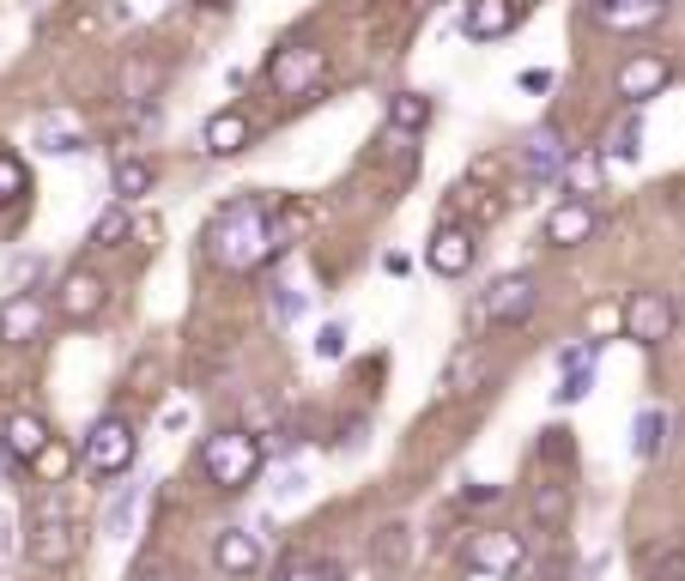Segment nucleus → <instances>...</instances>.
<instances>
[{
  "instance_id": "nucleus-41",
  "label": "nucleus",
  "mask_w": 685,
  "mask_h": 581,
  "mask_svg": "<svg viewBox=\"0 0 685 581\" xmlns=\"http://www.w3.org/2000/svg\"><path fill=\"white\" fill-rule=\"evenodd\" d=\"M498 485H462V503H498Z\"/></svg>"
},
{
  "instance_id": "nucleus-25",
  "label": "nucleus",
  "mask_w": 685,
  "mask_h": 581,
  "mask_svg": "<svg viewBox=\"0 0 685 581\" xmlns=\"http://www.w3.org/2000/svg\"><path fill=\"white\" fill-rule=\"evenodd\" d=\"M37 146H43V152H55V158H61V152H80V146H85V128H80L73 116H43V121H37Z\"/></svg>"
},
{
  "instance_id": "nucleus-35",
  "label": "nucleus",
  "mask_w": 685,
  "mask_h": 581,
  "mask_svg": "<svg viewBox=\"0 0 685 581\" xmlns=\"http://www.w3.org/2000/svg\"><path fill=\"white\" fill-rule=\"evenodd\" d=\"M303 491H310V473H303V466H286V473L274 478V497H279V503H298Z\"/></svg>"
},
{
  "instance_id": "nucleus-7",
  "label": "nucleus",
  "mask_w": 685,
  "mask_h": 581,
  "mask_svg": "<svg viewBox=\"0 0 685 581\" xmlns=\"http://www.w3.org/2000/svg\"><path fill=\"white\" fill-rule=\"evenodd\" d=\"M667 79H673V61H667V55L637 49V55H625V61H619V73H613V91H619L631 109H643L649 97H661V91H667Z\"/></svg>"
},
{
  "instance_id": "nucleus-42",
  "label": "nucleus",
  "mask_w": 685,
  "mask_h": 581,
  "mask_svg": "<svg viewBox=\"0 0 685 581\" xmlns=\"http://www.w3.org/2000/svg\"><path fill=\"white\" fill-rule=\"evenodd\" d=\"M159 425H164V430H171V437H176V430L188 425V406H183V400H176V406H164V412H159Z\"/></svg>"
},
{
  "instance_id": "nucleus-15",
  "label": "nucleus",
  "mask_w": 685,
  "mask_h": 581,
  "mask_svg": "<svg viewBox=\"0 0 685 581\" xmlns=\"http://www.w3.org/2000/svg\"><path fill=\"white\" fill-rule=\"evenodd\" d=\"M594 224H601V219H594L589 200H565V207L546 212V243H553V248H577V243H589V236H594Z\"/></svg>"
},
{
  "instance_id": "nucleus-11",
  "label": "nucleus",
  "mask_w": 685,
  "mask_h": 581,
  "mask_svg": "<svg viewBox=\"0 0 685 581\" xmlns=\"http://www.w3.org/2000/svg\"><path fill=\"white\" fill-rule=\"evenodd\" d=\"M474 231H462V224H437V236L425 243V267L437 272V279H462L467 267H474Z\"/></svg>"
},
{
  "instance_id": "nucleus-33",
  "label": "nucleus",
  "mask_w": 685,
  "mask_h": 581,
  "mask_svg": "<svg viewBox=\"0 0 685 581\" xmlns=\"http://www.w3.org/2000/svg\"><path fill=\"white\" fill-rule=\"evenodd\" d=\"M31 188V176H25V164H19L13 152H0V207H7V200H19V194Z\"/></svg>"
},
{
  "instance_id": "nucleus-4",
  "label": "nucleus",
  "mask_w": 685,
  "mask_h": 581,
  "mask_svg": "<svg viewBox=\"0 0 685 581\" xmlns=\"http://www.w3.org/2000/svg\"><path fill=\"white\" fill-rule=\"evenodd\" d=\"M133 454H140V437H133V425L109 412V418H97V425H92V437H85L80 461H85V473H92V478H116V473H128V466H133Z\"/></svg>"
},
{
  "instance_id": "nucleus-31",
  "label": "nucleus",
  "mask_w": 685,
  "mask_h": 581,
  "mask_svg": "<svg viewBox=\"0 0 685 581\" xmlns=\"http://www.w3.org/2000/svg\"><path fill=\"white\" fill-rule=\"evenodd\" d=\"M479 375H486L479 351H455V358H449V375H443V387H449V394H467V387H474Z\"/></svg>"
},
{
  "instance_id": "nucleus-26",
  "label": "nucleus",
  "mask_w": 685,
  "mask_h": 581,
  "mask_svg": "<svg viewBox=\"0 0 685 581\" xmlns=\"http://www.w3.org/2000/svg\"><path fill=\"white\" fill-rule=\"evenodd\" d=\"M643 576L649 581H685V545L680 539L649 545V551H643Z\"/></svg>"
},
{
  "instance_id": "nucleus-36",
  "label": "nucleus",
  "mask_w": 685,
  "mask_h": 581,
  "mask_svg": "<svg viewBox=\"0 0 685 581\" xmlns=\"http://www.w3.org/2000/svg\"><path fill=\"white\" fill-rule=\"evenodd\" d=\"M589 387H594V370H570L565 382H558V406H577V400H589Z\"/></svg>"
},
{
  "instance_id": "nucleus-8",
  "label": "nucleus",
  "mask_w": 685,
  "mask_h": 581,
  "mask_svg": "<svg viewBox=\"0 0 685 581\" xmlns=\"http://www.w3.org/2000/svg\"><path fill=\"white\" fill-rule=\"evenodd\" d=\"M565 140H558V128L546 121V128H534L522 140V188H534V194H546V188H558V170H565Z\"/></svg>"
},
{
  "instance_id": "nucleus-43",
  "label": "nucleus",
  "mask_w": 685,
  "mask_h": 581,
  "mask_svg": "<svg viewBox=\"0 0 685 581\" xmlns=\"http://www.w3.org/2000/svg\"><path fill=\"white\" fill-rule=\"evenodd\" d=\"M133 581H183V576H176V569H164V563H146Z\"/></svg>"
},
{
  "instance_id": "nucleus-34",
  "label": "nucleus",
  "mask_w": 685,
  "mask_h": 581,
  "mask_svg": "<svg viewBox=\"0 0 685 581\" xmlns=\"http://www.w3.org/2000/svg\"><path fill=\"white\" fill-rule=\"evenodd\" d=\"M279 581H340V563H328V557H310V563H291Z\"/></svg>"
},
{
  "instance_id": "nucleus-45",
  "label": "nucleus",
  "mask_w": 685,
  "mask_h": 581,
  "mask_svg": "<svg viewBox=\"0 0 685 581\" xmlns=\"http://www.w3.org/2000/svg\"><path fill=\"white\" fill-rule=\"evenodd\" d=\"M200 7H224V0H200Z\"/></svg>"
},
{
  "instance_id": "nucleus-18",
  "label": "nucleus",
  "mask_w": 685,
  "mask_h": 581,
  "mask_svg": "<svg viewBox=\"0 0 685 581\" xmlns=\"http://www.w3.org/2000/svg\"><path fill=\"white\" fill-rule=\"evenodd\" d=\"M0 449L31 466L43 449H49V425H43L37 412H13V418H7V430H0Z\"/></svg>"
},
{
  "instance_id": "nucleus-28",
  "label": "nucleus",
  "mask_w": 685,
  "mask_h": 581,
  "mask_svg": "<svg viewBox=\"0 0 685 581\" xmlns=\"http://www.w3.org/2000/svg\"><path fill=\"white\" fill-rule=\"evenodd\" d=\"M613 334H625V303H613V298L589 303V346H601Z\"/></svg>"
},
{
  "instance_id": "nucleus-30",
  "label": "nucleus",
  "mask_w": 685,
  "mask_h": 581,
  "mask_svg": "<svg viewBox=\"0 0 685 581\" xmlns=\"http://www.w3.org/2000/svg\"><path fill=\"white\" fill-rule=\"evenodd\" d=\"M152 188V164H146V158H121L116 164V194H121V207H128L133 194H146Z\"/></svg>"
},
{
  "instance_id": "nucleus-38",
  "label": "nucleus",
  "mask_w": 685,
  "mask_h": 581,
  "mask_svg": "<svg viewBox=\"0 0 685 581\" xmlns=\"http://www.w3.org/2000/svg\"><path fill=\"white\" fill-rule=\"evenodd\" d=\"M67 461H73V454H67V449H61V442H55V437H49V449L37 454V466H43V473H49V478H61V473H67Z\"/></svg>"
},
{
  "instance_id": "nucleus-5",
  "label": "nucleus",
  "mask_w": 685,
  "mask_h": 581,
  "mask_svg": "<svg viewBox=\"0 0 685 581\" xmlns=\"http://www.w3.org/2000/svg\"><path fill=\"white\" fill-rule=\"evenodd\" d=\"M462 563L474 569V576H503V581H515V576L527 569V539H522V533H503V527L474 533V539L462 545Z\"/></svg>"
},
{
  "instance_id": "nucleus-16",
  "label": "nucleus",
  "mask_w": 685,
  "mask_h": 581,
  "mask_svg": "<svg viewBox=\"0 0 685 581\" xmlns=\"http://www.w3.org/2000/svg\"><path fill=\"white\" fill-rule=\"evenodd\" d=\"M462 31H467L474 43H498V37H510V31H515V0H467Z\"/></svg>"
},
{
  "instance_id": "nucleus-22",
  "label": "nucleus",
  "mask_w": 685,
  "mask_h": 581,
  "mask_svg": "<svg viewBox=\"0 0 685 581\" xmlns=\"http://www.w3.org/2000/svg\"><path fill=\"white\" fill-rule=\"evenodd\" d=\"M407 557H413V527L407 521H388V527L370 539V563L376 569H407Z\"/></svg>"
},
{
  "instance_id": "nucleus-40",
  "label": "nucleus",
  "mask_w": 685,
  "mask_h": 581,
  "mask_svg": "<svg viewBox=\"0 0 685 581\" xmlns=\"http://www.w3.org/2000/svg\"><path fill=\"white\" fill-rule=\"evenodd\" d=\"M541 454H546V461H558V454H565V461H570V430H546Z\"/></svg>"
},
{
  "instance_id": "nucleus-14",
  "label": "nucleus",
  "mask_w": 685,
  "mask_h": 581,
  "mask_svg": "<svg viewBox=\"0 0 685 581\" xmlns=\"http://www.w3.org/2000/svg\"><path fill=\"white\" fill-rule=\"evenodd\" d=\"M212 563H219L224 576H255V569H262V539H255L249 527H224L219 539H212Z\"/></svg>"
},
{
  "instance_id": "nucleus-21",
  "label": "nucleus",
  "mask_w": 685,
  "mask_h": 581,
  "mask_svg": "<svg viewBox=\"0 0 685 581\" xmlns=\"http://www.w3.org/2000/svg\"><path fill=\"white\" fill-rule=\"evenodd\" d=\"M565 521H570V485H565V478H546L541 491H534V527L558 533Z\"/></svg>"
},
{
  "instance_id": "nucleus-17",
  "label": "nucleus",
  "mask_w": 685,
  "mask_h": 581,
  "mask_svg": "<svg viewBox=\"0 0 685 581\" xmlns=\"http://www.w3.org/2000/svg\"><path fill=\"white\" fill-rule=\"evenodd\" d=\"M104 298H109V284L97 279V272H80V267H73V272L61 279V310L73 315V322H92V315L104 310Z\"/></svg>"
},
{
  "instance_id": "nucleus-10",
  "label": "nucleus",
  "mask_w": 685,
  "mask_h": 581,
  "mask_svg": "<svg viewBox=\"0 0 685 581\" xmlns=\"http://www.w3.org/2000/svg\"><path fill=\"white\" fill-rule=\"evenodd\" d=\"M534 298H541L534 279H527V272H510V279H498L486 298H479V322H498V327L527 322V315H534Z\"/></svg>"
},
{
  "instance_id": "nucleus-24",
  "label": "nucleus",
  "mask_w": 685,
  "mask_h": 581,
  "mask_svg": "<svg viewBox=\"0 0 685 581\" xmlns=\"http://www.w3.org/2000/svg\"><path fill=\"white\" fill-rule=\"evenodd\" d=\"M425 121H431V97L425 91H395L388 97V128L395 133H425Z\"/></svg>"
},
{
  "instance_id": "nucleus-19",
  "label": "nucleus",
  "mask_w": 685,
  "mask_h": 581,
  "mask_svg": "<svg viewBox=\"0 0 685 581\" xmlns=\"http://www.w3.org/2000/svg\"><path fill=\"white\" fill-rule=\"evenodd\" d=\"M249 116H243V109H219V116L207 121V128H200V146H207L212 158H231V152H243V146H249Z\"/></svg>"
},
{
  "instance_id": "nucleus-27",
  "label": "nucleus",
  "mask_w": 685,
  "mask_h": 581,
  "mask_svg": "<svg viewBox=\"0 0 685 581\" xmlns=\"http://www.w3.org/2000/svg\"><path fill=\"white\" fill-rule=\"evenodd\" d=\"M133 515H140V485H128V491L109 497V509H104V533H109V539H128V533H133Z\"/></svg>"
},
{
  "instance_id": "nucleus-37",
  "label": "nucleus",
  "mask_w": 685,
  "mask_h": 581,
  "mask_svg": "<svg viewBox=\"0 0 685 581\" xmlns=\"http://www.w3.org/2000/svg\"><path fill=\"white\" fill-rule=\"evenodd\" d=\"M316 358H346V327L340 322H328V327H322V334H316Z\"/></svg>"
},
{
  "instance_id": "nucleus-39",
  "label": "nucleus",
  "mask_w": 685,
  "mask_h": 581,
  "mask_svg": "<svg viewBox=\"0 0 685 581\" xmlns=\"http://www.w3.org/2000/svg\"><path fill=\"white\" fill-rule=\"evenodd\" d=\"M298 310H303V298L291 291V284H279V298H274V322H298Z\"/></svg>"
},
{
  "instance_id": "nucleus-44",
  "label": "nucleus",
  "mask_w": 685,
  "mask_h": 581,
  "mask_svg": "<svg viewBox=\"0 0 685 581\" xmlns=\"http://www.w3.org/2000/svg\"><path fill=\"white\" fill-rule=\"evenodd\" d=\"M522 85H527V91H546V85H553V73H546V67H534V73H522Z\"/></svg>"
},
{
  "instance_id": "nucleus-2",
  "label": "nucleus",
  "mask_w": 685,
  "mask_h": 581,
  "mask_svg": "<svg viewBox=\"0 0 685 581\" xmlns=\"http://www.w3.org/2000/svg\"><path fill=\"white\" fill-rule=\"evenodd\" d=\"M80 551V527H73V509H67V491H43L31 503V521H25V557L43 569H67Z\"/></svg>"
},
{
  "instance_id": "nucleus-3",
  "label": "nucleus",
  "mask_w": 685,
  "mask_h": 581,
  "mask_svg": "<svg viewBox=\"0 0 685 581\" xmlns=\"http://www.w3.org/2000/svg\"><path fill=\"white\" fill-rule=\"evenodd\" d=\"M200 473L219 485V491H249L255 478H262V442H255V430H212L207 442H200Z\"/></svg>"
},
{
  "instance_id": "nucleus-20",
  "label": "nucleus",
  "mask_w": 685,
  "mask_h": 581,
  "mask_svg": "<svg viewBox=\"0 0 685 581\" xmlns=\"http://www.w3.org/2000/svg\"><path fill=\"white\" fill-rule=\"evenodd\" d=\"M601 170H606V158L594 152V146H582V152L565 158V170H558V188H565L570 200H589V194H601Z\"/></svg>"
},
{
  "instance_id": "nucleus-23",
  "label": "nucleus",
  "mask_w": 685,
  "mask_h": 581,
  "mask_svg": "<svg viewBox=\"0 0 685 581\" xmlns=\"http://www.w3.org/2000/svg\"><path fill=\"white\" fill-rule=\"evenodd\" d=\"M667 437H673V418L661 412V406H643V412H637V430H631L637 461H655V454L667 449Z\"/></svg>"
},
{
  "instance_id": "nucleus-12",
  "label": "nucleus",
  "mask_w": 685,
  "mask_h": 581,
  "mask_svg": "<svg viewBox=\"0 0 685 581\" xmlns=\"http://www.w3.org/2000/svg\"><path fill=\"white\" fill-rule=\"evenodd\" d=\"M667 7L673 0H589V13H594V25H606V31H649V25H661L667 19Z\"/></svg>"
},
{
  "instance_id": "nucleus-9",
  "label": "nucleus",
  "mask_w": 685,
  "mask_h": 581,
  "mask_svg": "<svg viewBox=\"0 0 685 581\" xmlns=\"http://www.w3.org/2000/svg\"><path fill=\"white\" fill-rule=\"evenodd\" d=\"M673 322H680V310H673L667 291H637V298L625 303V339H637V346L673 339Z\"/></svg>"
},
{
  "instance_id": "nucleus-13",
  "label": "nucleus",
  "mask_w": 685,
  "mask_h": 581,
  "mask_svg": "<svg viewBox=\"0 0 685 581\" xmlns=\"http://www.w3.org/2000/svg\"><path fill=\"white\" fill-rule=\"evenodd\" d=\"M43 322H49V310H43L37 291H13L0 303V346H31L43 334Z\"/></svg>"
},
{
  "instance_id": "nucleus-32",
  "label": "nucleus",
  "mask_w": 685,
  "mask_h": 581,
  "mask_svg": "<svg viewBox=\"0 0 685 581\" xmlns=\"http://www.w3.org/2000/svg\"><path fill=\"white\" fill-rule=\"evenodd\" d=\"M637 140H643V121H637V109H631V116L619 121V133H613V140H606V152L619 158V164H631V158L643 152V146H637Z\"/></svg>"
},
{
  "instance_id": "nucleus-29",
  "label": "nucleus",
  "mask_w": 685,
  "mask_h": 581,
  "mask_svg": "<svg viewBox=\"0 0 685 581\" xmlns=\"http://www.w3.org/2000/svg\"><path fill=\"white\" fill-rule=\"evenodd\" d=\"M121 236H128V207H104L97 212V224H92V248H121Z\"/></svg>"
},
{
  "instance_id": "nucleus-6",
  "label": "nucleus",
  "mask_w": 685,
  "mask_h": 581,
  "mask_svg": "<svg viewBox=\"0 0 685 581\" xmlns=\"http://www.w3.org/2000/svg\"><path fill=\"white\" fill-rule=\"evenodd\" d=\"M322 73H328V55L310 49V43H286V49H274V61H267V85H274L279 97H303V91H316Z\"/></svg>"
},
{
  "instance_id": "nucleus-1",
  "label": "nucleus",
  "mask_w": 685,
  "mask_h": 581,
  "mask_svg": "<svg viewBox=\"0 0 685 581\" xmlns=\"http://www.w3.org/2000/svg\"><path fill=\"white\" fill-rule=\"evenodd\" d=\"M207 248L224 272H255L267 255H274V212H267L262 194H237V200H224L207 224Z\"/></svg>"
}]
</instances>
